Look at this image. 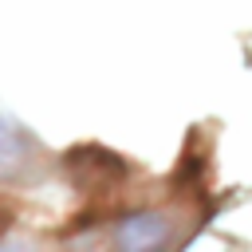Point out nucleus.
<instances>
[{
    "label": "nucleus",
    "mask_w": 252,
    "mask_h": 252,
    "mask_svg": "<svg viewBox=\"0 0 252 252\" xmlns=\"http://www.w3.org/2000/svg\"><path fill=\"white\" fill-rule=\"evenodd\" d=\"M35 165V142L12 122L0 114V185H16L32 173Z\"/></svg>",
    "instance_id": "nucleus-1"
},
{
    "label": "nucleus",
    "mask_w": 252,
    "mask_h": 252,
    "mask_svg": "<svg viewBox=\"0 0 252 252\" xmlns=\"http://www.w3.org/2000/svg\"><path fill=\"white\" fill-rule=\"evenodd\" d=\"M169 240V224L161 213H130L114 224V244L126 252H146Z\"/></svg>",
    "instance_id": "nucleus-2"
}]
</instances>
